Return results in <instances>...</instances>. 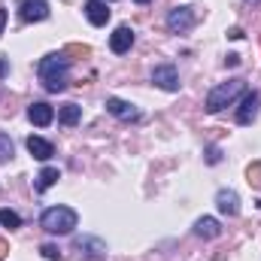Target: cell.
<instances>
[{"mask_svg":"<svg viewBox=\"0 0 261 261\" xmlns=\"http://www.w3.org/2000/svg\"><path fill=\"white\" fill-rule=\"evenodd\" d=\"M40 252H43V258H46V261H61V249H58V246H52V243H43V246H40Z\"/></svg>","mask_w":261,"mask_h":261,"instance_id":"obj_21","label":"cell"},{"mask_svg":"<svg viewBox=\"0 0 261 261\" xmlns=\"http://www.w3.org/2000/svg\"><path fill=\"white\" fill-rule=\"evenodd\" d=\"M37 73H40L43 88L52 91V94H58V91H64L67 82H70V61H67L64 52H49L46 58H40Z\"/></svg>","mask_w":261,"mask_h":261,"instance_id":"obj_1","label":"cell"},{"mask_svg":"<svg viewBox=\"0 0 261 261\" xmlns=\"http://www.w3.org/2000/svg\"><path fill=\"white\" fill-rule=\"evenodd\" d=\"M152 82L164 91H179V73L173 64H158L152 70Z\"/></svg>","mask_w":261,"mask_h":261,"instance_id":"obj_6","label":"cell"},{"mask_svg":"<svg viewBox=\"0 0 261 261\" xmlns=\"http://www.w3.org/2000/svg\"><path fill=\"white\" fill-rule=\"evenodd\" d=\"M246 3H261V0H246Z\"/></svg>","mask_w":261,"mask_h":261,"instance_id":"obj_28","label":"cell"},{"mask_svg":"<svg viewBox=\"0 0 261 261\" xmlns=\"http://www.w3.org/2000/svg\"><path fill=\"white\" fill-rule=\"evenodd\" d=\"M58 179H61V170L58 167H43L40 176H37V192H49Z\"/></svg>","mask_w":261,"mask_h":261,"instance_id":"obj_16","label":"cell"},{"mask_svg":"<svg viewBox=\"0 0 261 261\" xmlns=\"http://www.w3.org/2000/svg\"><path fill=\"white\" fill-rule=\"evenodd\" d=\"M195 21H197L195 6H173V9L167 12V28H170V34H189V31L195 28Z\"/></svg>","mask_w":261,"mask_h":261,"instance_id":"obj_4","label":"cell"},{"mask_svg":"<svg viewBox=\"0 0 261 261\" xmlns=\"http://www.w3.org/2000/svg\"><path fill=\"white\" fill-rule=\"evenodd\" d=\"M85 18H88L94 28H103V24L110 21V9H107V3H103V0H88V3H85Z\"/></svg>","mask_w":261,"mask_h":261,"instance_id":"obj_13","label":"cell"},{"mask_svg":"<svg viewBox=\"0 0 261 261\" xmlns=\"http://www.w3.org/2000/svg\"><path fill=\"white\" fill-rule=\"evenodd\" d=\"M18 15L21 21H46L52 15V6L46 0H18Z\"/></svg>","mask_w":261,"mask_h":261,"instance_id":"obj_5","label":"cell"},{"mask_svg":"<svg viewBox=\"0 0 261 261\" xmlns=\"http://www.w3.org/2000/svg\"><path fill=\"white\" fill-rule=\"evenodd\" d=\"M195 234L197 237H203V240H213V237L222 234V225H219L213 216H200V219L195 222Z\"/></svg>","mask_w":261,"mask_h":261,"instance_id":"obj_15","label":"cell"},{"mask_svg":"<svg viewBox=\"0 0 261 261\" xmlns=\"http://www.w3.org/2000/svg\"><path fill=\"white\" fill-rule=\"evenodd\" d=\"M216 206L222 216H237L240 213V195L234 189H219L216 192Z\"/></svg>","mask_w":261,"mask_h":261,"instance_id":"obj_11","label":"cell"},{"mask_svg":"<svg viewBox=\"0 0 261 261\" xmlns=\"http://www.w3.org/2000/svg\"><path fill=\"white\" fill-rule=\"evenodd\" d=\"M28 119H31L37 128H46V125H52V119H55V110H52L49 103H43V100H34V103L28 107Z\"/></svg>","mask_w":261,"mask_h":261,"instance_id":"obj_12","label":"cell"},{"mask_svg":"<svg viewBox=\"0 0 261 261\" xmlns=\"http://www.w3.org/2000/svg\"><path fill=\"white\" fill-rule=\"evenodd\" d=\"M3 24H6V9H0V34H3Z\"/></svg>","mask_w":261,"mask_h":261,"instance_id":"obj_26","label":"cell"},{"mask_svg":"<svg viewBox=\"0 0 261 261\" xmlns=\"http://www.w3.org/2000/svg\"><path fill=\"white\" fill-rule=\"evenodd\" d=\"M246 176H249V186H255V189H261V161H255V164H249Z\"/></svg>","mask_w":261,"mask_h":261,"instance_id":"obj_20","label":"cell"},{"mask_svg":"<svg viewBox=\"0 0 261 261\" xmlns=\"http://www.w3.org/2000/svg\"><path fill=\"white\" fill-rule=\"evenodd\" d=\"M228 37H231V40H240V37H243V31H240V28H231V31H228Z\"/></svg>","mask_w":261,"mask_h":261,"instance_id":"obj_24","label":"cell"},{"mask_svg":"<svg viewBox=\"0 0 261 261\" xmlns=\"http://www.w3.org/2000/svg\"><path fill=\"white\" fill-rule=\"evenodd\" d=\"M6 252H9V246H6V243H3V240H0V258H3V255H6Z\"/></svg>","mask_w":261,"mask_h":261,"instance_id":"obj_27","label":"cell"},{"mask_svg":"<svg viewBox=\"0 0 261 261\" xmlns=\"http://www.w3.org/2000/svg\"><path fill=\"white\" fill-rule=\"evenodd\" d=\"M206 161H210V164H219V161H222V149H219V146H210V149H206Z\"/></svg>","mask_w":261,"mask_h":261,"instance_id":"obj_22","label":"cell"},{"mask_svg":"<svg viewBox=\"0 0 261 261\" xmlns=\"http://www.w3.org/2000/svg\"><path fill=\"white\" fill-rule=\"evenodd\" d=\"M67 52H70V55H82V58H85V55H88V46H67Z\"/></svg>","mask_w":261,"mask_h":261,"instance_id":"obj_23","label":"cell"},{"mask_svg":"<svg viewBox=\"0 0 261 261\" xmlns=\"http://www.w3.org/2000/svg\"><path fill=\"white\" fill-rule=\"evenodd\" d=\"M240 94H246V82H243V79H228V82H219L216 88H210L203 107H206V113L216 116V113H222L225 107H231Z\"/></svg>","mask_w":261,"mask_h":261,"instance_id":"obj_2","label":"cell"},{"mask_svg":"<svg viewBox=\"0 0 261 261\" xmlns=\"http://www.w3.org/2000/svg\"><path fill=\"white\" fill-rule=\"evenodd\" d=\"M137 3H149V0H137Z\"/></svg>","mask_w":261,"mask_h":261,"instance_id":"obj_29","label":"cell"},{"mask_svg":"<svg viewBox=\"0 0 261 261\" xmlns=\"http://www.w3.org/2000/svg\"><path fill=\"white\" fill-rule=\"evenodd\" d=\"M107 110L119 122H140V110L134 103H128V100H122V97H107Z\"/></svg>","mask_w":261,"mask_h":261,"instance_id":"obj_9","label":"cell"},{"mask_svg":"<svg viewBox=\"0 0 261 261\" xmlns=\"http://www.w3.org/2000/svg\"><path fill=\"white\" fill-rule=\"evenodd\" d=\"M79 119H82V107H76V103H64V107L58 110V122L67 125V128L79 125Z\"/></svg>","mask_w":261,"mask_h":261,"instance_id":"obj_17","label":"cell"},{"mask_svg":"<svg viewBox=\"0 0 261 261\" xmlns=\"http://www.w3.org/2000/svg\"><path fill=\"white\" fill-rule=\"evenodd\" d=\"M0 225L9 228V231H12V228H21V216L12 213V210H0Z\"/></svg>","mask_w":261,"mask_h":261,"instance_id":"obj_19","label":"cell"},{"mask_svg":"<svg viewBox=\"0 0 261 261\" xmlns=\"http://www.w3.org/2000/svg\"><path fill=\"white\" fill-rule=\"evenodd\" d=\"M103 3H113V0H103Z\"/></svg>","mask_w":261,"mask_h":261,"instance_id":"obj_30","label":"cell"},{"mask_svg":"<svg viewBox=\"0 0 261 261\" xmlns=\"http://www.w3.org/2000/svg\"><path fill=\"white\" fill-rule=\"evenodd\" d=\"M28 152H31L37 161H49V158L55 155V146H52L49 140H43V137H28Z\"/></svg>","mask_w":261,"mask_h":261,"instance_id":"obj_14","label":"cell"},{"mask_svg":"<svg viewBox=\"0 0 261 261\" xmlns=\"http://www.w3.org/2000/svg\"><path fill=\"white\" fill-rule=\"evenodd\" d=\"M76 249H79V255L88 261H97L107 255V243L100 240V237H91V234H85V237H79L76 240Z\"/></svg>","mask_w":261,"mask_h":261,"instance_id":"obj_7","label":"cell"},{"mask_svg":"<svg viewBox=\"0 0 261 261\" xmlns=\"http://www.w3.org/2000/svg\"><path fill=\"white\" fill-rule=\"evenodd\" d=\"M40 225H43V231H49V234H70V231L79 225V213L70 210V206H49V210L40 216Z\"/></svg>","mask_w":261,"mask_h":261,"instance_id":"obj_3","label":"cell"},{"mask_svg":"<svg viewBox=\"0 0 261 261\" xmlns=\"http://www.w3.org/2000/svg\"><path fill=\"white\" fill-rule=\"evenodd\" d=\"M6 73H9V61H6V58H0V76H6Z\"/></svg>","mask_w":261,"mask_h":261,"instance_id":"obj_25","label":"cell"},{"mask_svg":"<svg viewBox=\"0 0 261 261\" xmlns=\"http://www.w3.org/2000/svg\"><path fill=\"white\" fill-rule=\"evenodd\" d=\"M12 155H15V146H12V140L0 130V164H6V161H12Z\"/></svg>","mask_w":261,"mask_h":261,"instance_id":"obj_18","label":"cell"},{"mask_svg":"<svg viewBox=\"0 0 261 261\" xmlns=\"http://www.w3.org/2000/svg\"><path fill=\"white\" fill-rule=\"evenodd\" d=\"M258 107H261V94L258 91H246L243 94V103L237 110V122L240 125H252L258 119Z\"/></svg>","mask_w":261,"mask_h":261,"instance_id":"obj_8","label":"cell"},{"mask_svg":"<svg viewBox=\"0 0 261 261\" xmlns=\"http://www.w3.org/2000/svg\"><path fill=\"white\" fill-rule=\"evenodd\" d=\"M130 46H134V31H130L128 24H119V28L110 34V49H113L116 55H125V52H130Z\"/></svg>","mask_w":261,"mask_h":261,"instance_id":"obj_10","label":"cell"}]
</instances>
